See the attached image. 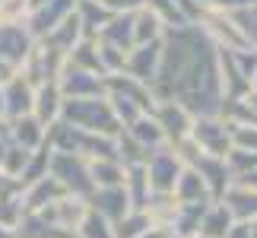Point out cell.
Wrapping results in <instances>:
<instances>
[{"instance_id": "cell-1", "label": "cell", "mask_w": 257, "mask_h": 238, "mask_svg": "<svg viewBox=\"0 0 257 238\" xmlns=\"http://www.w3.org/2000/svg\"><path fill=\"white\" fill-rule=\"evenodd\" d=\"M61 124L86 131V134H98V137H117L121 134V124H117V117H114L105 95H98V98H64Z\"/></svg>"}, {"instance_id": "cell-2", "label": "cell", "mask_w": 257, "mask_h": 238, "mask_svg": "<svg viewBox=\"0 0 257 238\" xmlns=\"http://www.w3.org/2000/svg\"><path fill=\"white\" fill-rule=\"evenodd\" d=\"M48 175L57 178L61 187L73 197H86L95 191L92 178H89V162L83 156H73V153H54L51 150V159H48Z\"/></svg>"}, {"instance_id": "cell-3", "label": "cell", "mask_w": 257, "mask_h": 238, "mask_svg": "<svg viewBox=\"0 0 257 238\" xmlns=\"http://www.w3.org/2000/svg\"><path fill=\"white\" fill-rule=\"evenodd\" d=\"M89 210V200L86 197H73V194H64L57 197V200H51L48 206H42L38 210V216L51 225L54 232H61L64 238H73L76 235V225H80V219L86 216Z\"/></svg>"}, {"instance_id": "cell-4", "label": "cell", "mask_w": 257, "mask_h": 238, "mask_svg": "<svg viewBox=\"0 0 257 238\" xmlns=\"http://www.w3.org/2000/svg\"><path fill=\"white\" fill-rule=\"evenodd\" d=\"M191 140L200 146V153L206 156H225L232 150V137H229V124L222 114H197L194 127H191Z\"/></svg>"}, {"instance_id": "cell-5", "label": "cell", "mask_w": 257, "mask_h": 238, "mask_svg": "<svg viewBox=\"0 0 257 238\" xmlns=\"http://www.w3.org/2000/svg\"><path fill=\"white\" fill-rule=\"evenodd\" d=\"M181 168H184V162L178 159V153L172 150L169 143L159 146V150H153L150 159H146V175H150V187H153V194H165V191H172L175 181H178V175H181Z\"/></svg>"}, {"instance_id": "cell-6", "label": "cell", "mask_w": 257, "mask_h": 238, "mask_svg": "<svg viewBox=\"0 0 257 238\" xmlns=\"http://www.w3.org/2000/svg\"><path fill=\"white\" fill-rule=\"evenodd\" d=\"M156 117V124L162 127L165 140L175 143L181 140V137H191V127H194V114L187 111L181 102H175V98H162V102H156V108L150 111Z\"/></svg>"}, {"instance_id": "cell-7", "label": "cell", "mask_w": 257, "mask_h": 238, "mask_svg": "<svg viewBox=\"0 0 257 238\" xmlns=\"http://www.w3.org/2000/svg\"><path fill=\"white\" fill-rule=\"evenodd\" d=\"M159 61H162V38L159 42H150V45H134L124 57V70L127 76L140 79V83L153 86L156 83V73H159Z\"/></svg>"}, {"instance_id": "cell-8", "label": "cell", "mask_w": 257, "mask_h": 238, "mask_svg": "<svg viewBox=\"0 0 257 238\" xmlns=\"http://www.w3.org/2000/svg\"><path fill=\"white\" fill-rule=\"evenodd\" d=\"M57 89H61L64 98H98V95H105V76L67 64L61 79H57Z\"/></svg>"}, {"instance_id": "cell-9", "label": "cell", "mask_w": 257, "mask_h": 238, "mask_svg": "<svg viewBox=\"0 0 257 238\" xmlns=\"http://www.w3.org/2000/svg\"><path fill=\"white\" fill-rule=\"evenodd\" d=\"M219 203L232 213L235 222H251V219H257V191H254V187H244L238 181H232L222 191Z\"/></svg>"}, {"instance_id": "cell-10", "label": "cell", "mask_w": 257, "mask_h": 238, "mask_svg": "<svg viewBox=\"0 0 257 238\" xmlns=\"http://www.w3.org/2000/svg\"><path fill=\"white\" fill-rule=\"evenodd\" d=\"M89 206H92L98 216H105L108 222H117L131 210V200H127L124 184H114V187H95V191L89 194Z\"/></svg>"}, {"instance_id": "cell-11", "label": "cell", "mask_w": 257, "mask_h": 238, "mask_svg": "<svg viewBox=\"0 0 257 238\" xmlns=\"http://www.w3.org/2000/svg\"><path fill=\"white\" fill-rule=\"evenodd\" d=\"M35 38L26 32L23 23L16 26H0V61H13V64H23L26 54L32 51Z\"/></svg>"}, {"instance_id": "cell-12", "label": "cell", "mask_w": 257, "mask_h": 238, "mask_svg": "<svg viewBox=\"0 0 257 238\" xmlns=\"http://www.w3.org/2000/svg\"><path fill=\"white\" fill-rule=\"evenodd\" d=\"M32 95L35 86H29L23 76H13L4 86V117L7 121H16L23 114H32Z\"/></svg>"}, {"instance_id": "cell-13", "label": "cell", "mask_w": 257, "mask_h": 238, "mask_svg": "<svg viewBox=\"0 0 257 238\" xmlns=\"http://www.w3.org/2000/svg\"><path fill=\"white\" fill-rule=\"evenodd\" d=\"M61 108H64V95L57 83H42L35 86V95H32V114L42 121L45 127H51L61 121Z\"/></svg>"}, {"instance_id": "cell-14", "label": "cell", "mask_w": 257, "mask_h": 238, "mask_svg": "<svg viewBox=\"0 0 257 238\" xmlns=\"http://www.w3.org/2000/svg\"><path fill=\"white\" fill-rule=\"evenodd\" d=\"M7 134H10V140H13L16 146H23V150L32 153V150H38V146H45L48 127L38 121L35 114H23V117H16V121H10Z\"/></svg>"}, {"instance_id": "cell-15", "label": "cell", "mask_w": 257, "mask_h": 238, "mask_svg": "<svg viewBox=\"0 0 257 238\" xmlns=\"http://www.w3.org/2000/svg\"><path fill=\"white\" fill-rule=\"evenodd\" d=\"M172 194H175V200L178 203H210L213 197H210V187H206V181L200 175H197V168L191 165H184L181 168V175H178V181L172 187Z\"/></svg>"}, {"instance_id": "cell-16", "label": "cell", "mask_w": 257, "mask_h": 238, "mask_svg": "<svg viewBox=\"0 0 257 238\" xmlns=\"http://www.w3.org/2000/svg\"><path fill=\"white\" fill-rule=\"evenodd\" d=\"M124 191H127V200H131V210H143L150 203L153 187H150L146 165H124Z\"/></svg>"}, {"instance_id": "cell-17", "label": "cell", "mask_w": 257, "mask_h": 238, "mask_svg": "<svg viewBox=\"0 0 257 238\" xmlns=\"http://www.w3.org/2000/svg\"><path fill=\"white\" fill-rule=\"evenodd\" d=\"M124 134L131 137V140H137V143L143 146V150H150V153L169 143V140H165V134H162V127L156 124V117H153V114H140L134 124H127V127H124Z\"/></svg>"}, {"instance_id": "cell-18", "label": "cell", "mask_w": 257, "mask_h": 238, "mask_svg": "<svg viewBox=\"0 0 257 238\" xmlns=\"http://www.w3.org/2000/svg\"><path fill=\"white\" fill-rule=\"evenodd\" d=\"M232 222H235L232 213L225 210L219 200H213L203 210V216H200V229H197V235L200 238H225V232L232 229Z\"/></svg>"}, {"instance_id": "cell-19", "label": "cell", "mask_w": 257, "mask_h": 238, "mask_svg": "<svg viewBox=\"0 0 257 238\" xmlns=\"http://www.w3.org/2000/svg\"><path fill=\"white\" fill-rule=\"evenodd\" d=\"M131 19H134V45H150V42H159L165 35V23L153 10L140 7L137 13H131Z\"/></svg>"}, {"instance_id": "cell-20", "label": "cell", "mask_w": 257, "mask_h": 238, "mask_svg": "<svg viewBox=\"0 0 257 238\" xmlns=\"http://www.w3.org/2000/svg\"><path fill=\"white\" fill-rule=\"evenodd\" d=\"M95 38H105V42L117 45L121 51H131L134 48V19H131V13H114Z\"/></svg>"}, {"instance_id": "cell-21", "label": "cell", "mask_w": 257, "mask_h": 238, "mask_svg": "<svg viewBox=\"0 0 257 238\" xmlns=\"http://www.w3.org/2000/svg\"><path fill=\"white\" fill-rule=\"evenodd\" d=\"M89 162V178L95 187H114L124 184V165L121 159H86Z\"/></svg>"}, {"instance_id": "cell-22", "label": "cell", "mask_w": 257, "mask_h": 238, "mask_svg": "<svg viewBox=\"0 0 257 238\" xmlns=\"http://www.w3.org/2000/svg\"><path fill=\"white\" fill-rule=\"evenodd\" d=\"M111 229H114V238H140L143 232L156 229V225L150 222L146 210H127L117 222H111Z\"/></svg>"}, {"instance_id": "cell-23", "label": "cell", "mask_w": 257, "mask_h": 238, "mask_svg": "<svg viewBox=\"0 0 257 238\" xmlns=\"http://www.w3.org/2000/svg\"><path fill=\"white\" fill-rule=\"evenodd\" d=\"M73 238H114V229H111V222H108L105 216H98L92 206H89L86 216L80 219V225H76Z\"/></svg>"}, {"instance_id": "cell-24", "label": "cell", "mask_w": 257, "mask_h": 238, "mask_svg": "<svg viewBox=\"0 0 257 238\" xmlns=\"http://www.w3.org/2000/svg\"><path fill=\"white\" fill-rule=\"evenodd\" d=\"M95 51H98V64H102V73H121L124 70V57L127 51H121L117 45L105 42V38H95Z\"/></svg>"}, {"instance_id": "cell-25", "label": "cell", "mask_w": 257, "mask_h": 238, "mask_svg": "<svg viewBox=\"0 0 257 238\" xmlns=\"http://www.w3.org/2000/svg\"><path fill=\"white\" fill-rule=\"evenodd\" d=\"M232 23L238 26V32L244 35V42L251 48H257V4L251 7H241V10H232Z\"/></svg>"}, {"instance_id": "cell-26", "label": "cell", "mask_w": 257, "mask_h": 238, "mask_svg": "<svg viewBox=\"0 0 257 238\" xmlns=\"http://www.w3.org/2000/svg\"><path fill=\"white\" fill-rule=\"evenodd\" d=\"M225 124H229L232 146L248 150V153H257V124H235V121H225Z\"/></svg>"}, {"instance_id": "cell-27", "label": "cell", "mask_w": 257, "mask_h": 238, "mask_svg": "<svg viewBox=\"0 0 257 238\" xmlns=\"http://www.w3.org/2000/svg\"><path fill=\"white\" fill-rule=\"evenodd\" d=\"M98 4H102L108 13H137L146 0H98Z\"/></svg>"}, {"instance_id": "cell-28", "label": "cell", "mask_w": 257, "mask_h": 238, "mask_svg": "<svg viewBox=\"0 0 257 238\" xmlns=\"http://www.w3.org/2000/svg\"><path fill=\"white\" fill-rule=\"evenodd\" d=\"M225 238H251L248 235V222H232V229L225 232Z\"/></svg>"}, {"instance_id": "cell-29", "label": "cell", "mask_w": 257, "mask_h": 238, "mask_svg": "<svg viewBox=\"0 0 257 238\" xmlns=\"http://www.w3.org/2000/svg\"><path fill=\"white\" fill-rule=\"evenodd\" d=\"M248 86H251V89H257V70L251 73V79H248Z\"/></svg>"}, {"instance_id": "cell-30", "label": "cell", "mask_w": 257, "mask_h": 238, "mask_svg": "<svg viewBox=\"0 0 257 238\" xmlns=\"http://www.w3.org/2000/svg\"><path fill=\"white\" fill-rule=\"evenodd\" d=\"M191 238H200V235H191Z\"/></svg>"}]
</instances>
